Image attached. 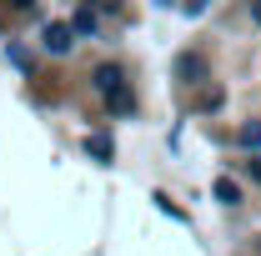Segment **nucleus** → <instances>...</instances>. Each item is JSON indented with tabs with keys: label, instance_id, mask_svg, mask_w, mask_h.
I'll return each mask as SVG.
<instances>
[{
	"label": "nucleus",
	"instance_id": "f257e3e1",
	"mask_svg": "<svg viewBox=\"0 0 261 256\" xmlns=\"http://www.w3.org/2000/svg\"><path fill=\"white\" fill-rule=\"evenodd\" d=\"M96 91L111 100V111H121V116L136 106V96H130V86H126V75H121V65H100V70H96Z\"/></svg>",
	"mask_w": 261,
	"mask_h": 256
},
{
	"label": "nucleus",
	"instance_id": "f03ea898",
	"mask_svg": "<svg viewBox=\"0 0 261 256\" xmlns=\"http://www.w3.org/2000/svg\"><path fill=\"white\" fill-rule=\"evenodd\" d=\"M75 25H70V20H50V25H45V50H50V56H65V50H70V45H75Z\"/></svg>",
	"mask_w": 261,
	"mask_h": 256
},
{
	"label": "nucleus",
	"instance_id": "7ed1b4c3",
	"mask_svg": "<svg viewBox=\"0 0 261 256\" xmlns=\"http://www.w3.org/2000/svg\"><path fill=\"white\" fill-rule=\"evenodd\" d=\"M86 151H91L96 161H111V156H116V141H111L106 131H96V136H86Z\"/></svg>",
	"mask_w": 261,
	"mask_h": 256
},
{
	"label": "nucleus",
	"instance_id": "20e7f679",
	"mask_svg": "<svg viewBox=\"0 0 261 256\" xmlns=\"http://www.w3.org/2000/svg\"><path fill=\"white\" fill-rule=\"evenodd\" d=\"M216 201H226V206H236V201H241V191H236V181H226V176H221V181H216Z\"/></svg>",
	"mask_w": 261,
	"mask_h": 256
},
{
	"label": "nucleus",
	"instance_id": "39448f33",
	"mask_svg": "<svg viewBox=\"0 0 261 256\" xmlns=\"http://www.w3.org/2000/svg\"><path fill=\"white\" fill-rule=\"evenodd\" d=\"M206 65H201V56H181V75H201Z\"/></svg>",
	"mask_w": 261,
	"mask_h": 256
},
{
	"label": "nucleus",
	"instance_id": "423d86ee",
	"mask_svg": "<svg viewBox=\"0 0 261 256\" xmlns=\"http://www.w3.org/2000/svg\"><path fill=\"white\" fill-rule=\"evenodd\" d=\"M241 146H261V121L256 126H241Z\"/></svg>",
	"mask_w": 261,
	"mask_h": 256
},
{
	"label": "nucleus",
	"instance_id": "0eeeda50",
	"mask_svg": "<svg viewBox=\"0 0 261 256\" xmlns=\"http://www.w3.org/2000/svg\"><path fill=\"white\" fill-rule=\"evenodd\" d=\"M70 25H75V31H96V10H81Z\"/></svg>",
	"mask_w": 261,
	"mask_h": 256
},
{
	"label": "nucleus",
	"instance_id": "6e6552de",
	"mask_svg": "<svg viewBox=\"0 0 261 256\" xmlns=\"http://www.w3.org/2000/svg\"><path fill=\"white\" fill-rule=\"evenodd\" d=\"M196 106H201V111H216V106H221V91H206V96L196 100Z\"/></svg>",
	"mask_w": 261,
	"mask_h": 256
},
{
	"label": "nucleus",
	"instance_id": "1a4fd4ad",
	"mask_svg": "<svg viewBox=\"0 0 261 256\" xmlns=\"http://www.w3.org/2000/svg\"><path fill=\"white\" fill-rule=\"evenodd\" d=\"M5 10H35V0H5Z\"/></svg>",
	"mask_w": 261,
	"mask_h": 256
},
{
	"label": "nucleus",
	"instance_id": "9d476101",
	"mask_svg": "<svg viewBox=\"0 0 261 256\" xmlns=\"http://www.w3.org/2000/svg\"><path fill=\"white\" fill-rule=\"evenodd\" d=\"M206 5H211V0H186V15H201Z\"/></svg>",
	"mask_w": 261,
	"mask_h": 256
},
{
	"label": "nucleus",
	"instance_id": "9b49d317",
	"mask_svg": "<svg viewBox=\"0 0 261 256\" xmlns=\"http://www.w3.org/2000/svg\"><path fill=\"white\" fill-rule=\"evenodd\" d=\"M251 176H256V181H261V156H251Z\"/></svg>",
	"mask_w": 261,
	"mask_h": 256
},
{
	"label": "nucleus",
	"instance_id": "f8f14e48",
	"mask_svg": "<svg viewBox=\"0 0 261 256\" xmlns=\"http://www.w3.org/2000/svg\"><path fill=\"white\" fill-rule=\"evenodd\" d=\"M251 15H256V25H261V0H251Z\"/></svg>",
	"mask_w": 261,
	"mask_h": 256
}]
</instances>
